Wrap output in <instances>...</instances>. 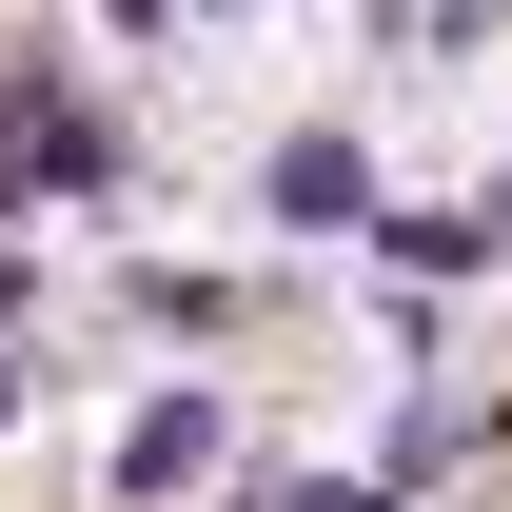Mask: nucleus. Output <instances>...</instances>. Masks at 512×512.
<instances>
[{"instance_id":"obj_2","label":"nucleus","mask_w":512,"mask_h":512,"mask_svg":"<svg viewBox=\"0 0 512 512\" xmlns=\"http://www.w3.org/2000/svg\"><path fill=\"white\" fill-rule=\"evenodd\" d=\"M276 217H296V237H355V217H375V158H355V138H276Z\"/></svg>"},{"instance_id":"obj_1","label":"nucleus","mask_w":512,"mask_h":512,"mask_svg":"<svg viewBox=\"0 0 512 512\" xmlns=\"http://www.w3.org/2000/svg\"><path fill=\"white\" fill-rule=\"evenodd\" d=\"M217 453H237V394H158V414H138V434H119V493L158 512V493H197Z\"/></svg>"}]
</instances>
